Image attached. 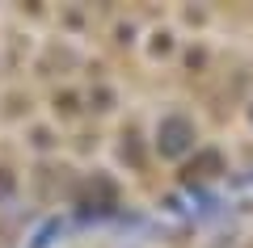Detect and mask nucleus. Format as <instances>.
Returning <instances> with one entry per match:
<instances>
[{"label": "nucleus", "mask_w": 253, "mask_h": 248, "mask_svg": "<svg viewBox=\"0 0 253 248\" xmlns=\"http://www.w3.org/2000/svg\"><path fill=\"white\" fill-rule=\"evenodd\" d=\"M190 139H194V126H190L186 118H165V122L156 126V147H161L165 156H181V151L190 147Z\"/></svg>", "instance_id": "1"}, {"label": "nucleus", "mask_w": 253, "mask_h": 248, "mask_svg": "<svg viewBox=\"0 0 253 248\" xmlns=\"http://www.w3.org/2000/svg\"><path fill=\"white\" fill-rule=\"evenodd\" d=\"M9 194H13V173H4V169H0V202H4Z\"/></svg>", "instance_id": "2"}]
</instances>
